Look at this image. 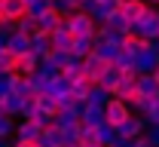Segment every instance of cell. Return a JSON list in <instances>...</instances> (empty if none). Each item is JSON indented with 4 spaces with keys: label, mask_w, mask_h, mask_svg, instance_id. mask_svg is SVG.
Wrapping results in <instances>:
<instances>
[{
    "label": "cell",
    "mask_w": 159,
    "mask_h": 147,
    "mask_svg": "<svg viewBox=\"0 0 159 147\" xmlns=\"http://www.w3.org/2000/svg\"><path fill=\"white\" fill-rule=\"evenodd\" d=\"M101 25H107V28H110V31H116V34H122V37H125V34H129V31H132V25H129V21L122 19V12H110V16H107V19L101 21Z\"/></svg>",
    "instance_id": "obj_22"
},
{
    "label": "cell",
    "mask_w": 159,
    "mask_h": 147,
    "mask_svg": "<svg viewBox=\"0 0 159 147\" xmlns=\"http://www.w3.org/2000/svg\"><path fill=\"white\" fill-rule=\"evenodd\" d=\"M37 67H40V55H37V52H21L19 64H16V74L31 77V74H37Z\"/></svg>",
    "instance_id": "obj_18"
},
{
    "label": "cell",
    "mask_w": 159,
    "mask_h": 147,
    "mask_svg": "<svg viewBox=\"0 0 159 147\" xmlns=\"http://www.w3.org/2000/svg\"><path fill=\"white\" fill-rule=\"evenodd\" d=\"M46 62L52 64V67H58V71H64V67H67V64L74 62V55H70V52H67V49H55V52H52V55H49V58H46Z\"/></svg>",
    "instance_id": "obj_25"
},
{
    "label": "cell",
    "mask_w": 159,
    "mask_h": 147,
    "mask_svg": "<svg viewBox=\"0 0 159 147\" xmlns=\"http://www.w3.org/2000/svg\"><path fill=\"white\" fill-rule=\"evenodd\" d=\"M0 110L6 113V117H21V98L16 92H6V95H0Z\"/></svg>",
    "instance_id": "obj_19"
},
{
    "label": "cell",
    "mask_w": 159,
    "mask_h": 147,
    "mask_svg": "<svg viewBox=\"0 0 159 147\" xmlns=\"http://www.w3.org/2000/svg\"><path fill=\"white\" fill-rule=\"evenodd\" d=\"M64 25H67V31H70L74 37H95V31H98V21H95V16H92L89 9L70 12V16L64 19Z\"/></svg>",
    "instance_id": "obj_1"
},
{
    "label": "cell",
    "mask_w": 159,
    "mask_h": 147,
    "mask_svg": "<svg viewBox=\"0 0 159 147\" xmlns=\"http://www.w3.org/2000/svg\"><path fill=\"white\" fill-rule=\"evenodd\" d=\"M3 12H6V19L12 25L21 21V19H31V9H28L25 0H3Z\"/></svg>",
    "instance_id": "obj_12"
},
{
    "label": "cell",
    "mask_w": 159,
    "mask_h": 147,
    "mask_svg": "<svg viewBox=\"0 0 159 147\" xmlns=\"http://www.w3.org/2000/svg\"><path fill=\"white\" fill-rule=\"evenodd\" d=\"M6 46H9L16 55H21V52H31V37H25V34H19V31H16V34L6 40Z\"/></svg>",
    "instance_id": "obj_24"
},
{
    "label": "cell",
    "mask_w": 159,
    "mask_h": 147,
    "mask_svg": "<svg viewBox=\"0 0 159 147\" xmlns=\"http://www.w3.org/2000/svg\"><path fill=\"white\" fill-rule=\"evenodd\" d=\"M144 132H147V120H144L141 113H132L129 123H122V126L116 129V138H122V141H135V138H141Z\"/></svg>",
    "instance_id": "obj_6"
},
{
    "label": "cell",
    "mask_w": 159,
    "mask_h": 147,
    "mask_svg": "<svg viewBox=\"0 0 159 147\" xmlns=\"http://www.w3.org/2000/svg\"><path fill=\"white\" fill-rule=\"evenodd\" d=\"M16 31H19V34H25V37H34V34L40 31V25H37V19L31 16V19H21V21H16Z\"/></svg>",
    "instance_id": "obj_26"
},
{
    "label": "cell",
    "mask_w": 159,
    "mask_h": 147,
    "mask_svg": "<svg viewBox=\"0 0 159 147\" xmlns=\"http://www.w3.org/2000/svg\"><path fill=\"white\" fill-rule=\"evenodd\" d=\"M16 132V123H12V117H6L3 110H0V138H6V135H12Z\"/></svg>",
    "instance_id": "obj_27"
},
{
    "label": "cell",
    "mask_w": 159,
    "mask_h": 147,
    "mask_svg": "<svg viewBox=\"0 0 159 147\" xmlns=\"http://www.w3.org/2000/svg\"><path fill=\"white\" fill-rule=\"evenodd\" d=\"M49 37H52V46H55V49H67V52H70V43H74V34L67 31V25L55 28V31H52Z\"/></svg>",
    "instance_id": "obj_21"
},
{
    "label": "cell",
    "mask_w": 159,
    "mask_h": 147,
    "mask_svg": "<svg viewBox=\"0 0 159 147\" xmlns=\"http://www.w3.org/2000/svg\"><path fill=\"white\" fill-rule=\"evenodd\" d=\"M147 3H153V6H159V0H147Z\"/></svg>",
    "instance_id": "obj_32"
},
{
    "label": "cell",
    "mask_w": 159,
    "mask_h": 147,
    "mask_svg": "<svg viewBox=\"0 0 159 147\" xmlns=\"http://www.w3.org/2000/svg\"><path fill=\"white\" fill-rule=\"evenodd\" d=\"M40 144L43 147H67L70 141H67V135H64V129L58 123H46L43 132H40Z\"/></svg>",
    "instance_id": "obj_8"
},
{
    "label": "cell",
    "mask_w": 159,
    "mask_h": 147,
    "mask_svg": "<svg viewBox=\"0 0 159 147\" xmlns=\"http://www.w3.org/2000/svg\"><path fill=\"white\" fill-rule=\"evenodd\" d=\"M95 52V37H74V43H70V55L77 58V62H83L86 55H92Z\"/></svg>",
    "instance_id": "obj_15"
},
{
    "label": "cell",
    "mask_w": 159,
    "mask_h": 147,
    "mask_svg": "<svg viewBox=\"0 0 159 147\" xmlns=\"http://www.w3.org/2000/svg\"><path fill=\"white\" fill-rule=\"evenodd\" d=\"M119 80H122V71L113 64V67H110V71L98 80V89H104V92H110V95H113V92H116V86H119Z\"/></svg>",
    "instance_id": "obj_20"
},
{
    "label": "cell",
    "mask_w": 159,
    "mask_h": 147,
    "mask_svg": "<svg viewBox=\"0 0 159 147\" xmlns=\"http://www.w3.org/2000/svg\"><path fill=\"white\" fill-rule=\"evenodd\" d=\"M132 31L141 34L144 40H150V43H159V9H156V6H150V9L144 12V19H141Z\"/></svg>",
    "instance_id": "obj_3"
},
{
    "label": "cell",
    "mask_w": 159,
    "mask_h": 147,
    "mask_svg": "<svg viewBox=\"0 0 159 147\" xmlns=\"http://www.w3.org/2000/svg\"><path fill=\"white\" fill-rule=\"evenodd\" d=\"M67 147H70V144H67Z\"/></svg>",
    "instance_id": "obj_35"
},
{
    "label": "cell",
    "mask_w": 159,
    "mask_h": 147,
    "mask_svg": "<svg viewBox=\"0 0 159 147\" xmlns=\"http://www.w3.org/2000/svg\"><path fill=\"white\" fill-rule=\"evenodd\" d=\"M110 67H113V62H107L101 52H92V55H86V58H83V74H86L89 80H95V83H98Z\"/></svg>",
    "instance_id": "obj_4"
},
{
    "label": "cell",
    "mask_w": 159,
    "mask_h": 147,
    "mask_svg": "<svg viewBox=\"0 0 159 147\" xmlns=\"http://www.w3.org/2000/svg\"><path fill=\"white\" fill-rule=\"evenodd\" d=\"M0 3H3V0H0Z\"/></svg>",
    "instance_id": "obj_33"
},
{
    "label": "cell",
    "mask_w": 159,
    "mask_h": 147,
    "mask_svg": "<svg viewBox=\"0 0 159 147\" xmlns=\"http://www.w3.org/2000/svg\"><path fill=\"white\" fill-rule=\"evenodd\" d=\"M144 49H150V40H144L141 34L129 31V34L122 37V52H129V55H141Z\"/></svg>",
    "instance_id": "obj_14"
},
{
    "label": "cell",
    "mask_w": 159,
    "mask_h": 147,
    "mask_svg": "<svg viewBox=\"0 0 159 147\" xmlns=\"http://www.w3.org/2000/svg\"><path fill=\"white\" fill-rule=\"evenodd\" d=\"M6 21H9V19H6V12H3V3H0V25H6Z\"/></svg>",
    "instance_id": "obj_30"
},
{
    "label": "cell",
    "mask_w": 159,
    "mask_h": 147,
    "mask_svg": "<svg viewBox=\"0 0 159 147\" xmlns=\"http://www.w3.org/2000/svg\"><path fill=\"white\" fill-rule=\"evenodd\" d=\"M153 77H156V83H159V64H156V71H153Z\"/></svg>",
    "instance_id": "obj_31"
},
{
    "label": "cell",
    "mask_w": 159,
    "mask_h": 147,
    "mask_svg": "<svg viewBox=\"0 0 159 147\" xmlns=\"http://www.w3.org/2000/svg\"><path fill=\"white\" fill-rule=\"evenodd\" d=\"M12 147H43V144H40V141H21V138H16Z\"/></svg>",
    "instance_id": "obj_29"
},
{
    "label": "cell",
    "mask_w": 159,
    "mask_h": 147,
    "mask_svg": "<svg viewBox=\"0 0 159 147\" xmlns=\"http://www.w3.org/2000/svg\"><path fill=\"white\" fill-rule=\"evenodd\" d=\"M0 141H3V138H0Z\"/></svg>",
    "instance_id": "obj_34"
},
{
    "label": "cell",
    "mask_w": 159,
    "mask_h": 147,
    "mask_svg": "<svg viewBox=\"0 0 159 147\" xmlns=\"http://www.w3.org/2000/svg\"><path fill=\"white\" fill-rule=\"evenodd\" d=\"M159 64V43H150V49H144L141 55H135V71L138 74H153Z\"/></svg>",
    "instance_id": "obj_9"
},
{
    "label": "cell",
    "mask_w": 159,
    "mask_h": 147,
    "mask_svg": "<svg viewBox=\"0 0 159 147\" xmlns=\"http://www.w3.org/2000/svg\"><path fill=\"white\" fill-rule=\"evenodd\" d=\"M80 120H83V126H104V107L86 101L80 110Z\"/></svg>",
    "instance_id": "obj_13"
},
{
    "label": "cell",
    "mask_w": 159,
    "mask_h": 147,
    "mask_svg": "<svg viewBox=\"0 0 159 147\" xmlns=\"http://www.w3.org/2000/svg\"><path fill=\"white\" fill-rule=\"evenodd\" d=\"M138 92L141 95H147V98H153V95H159V83L153 74H138Z\"/></svg>",
    "instance_id": "obj_23"
},
{
    "label": "cell",
    "mask_w": 159,
    "mask_h": 147,
    "mask_svg": "<svg viewBox=\"0 0 159 147\" xmlns=\"http://www.w3.org/2000/svg\"><path fill=\"white\" fill-rule=\"evenodd\" d=\"M135 110L129 101H122V98H110L107 104H104V123L110 129H119L122 123H129V117H132Z\"/></svg>",
    "instance_id": "obj_2"
},
{
    "label": "cell",
    "mask_w": 159,
    "mask_h": 147,
    "mask_svg": "<svg viewBox=\"0 0 159 147\" xmlns=\"http://www.w3.org/2000/svg\"><path fill=\"white\" fill-rule=\"evenodd\" d=\"M144 135H147V141H150L153 147H159V126H147Z\"/></svg>",
    "instance_id": "obj_28"
},
{
    "label": "cell",
    "mask_w": 159,
    "mask_h": 147,
    "mask_svg": "<svg viewBox=\"0 0 159 147\" xmlns=\"http://www.w3.org/2000/svg\"><path fill=\"white\" fill-rule=\"evenodd\" d=\"M95 80H89V77H80L77 83L70 86V95H74V98H77V101H83V104H86V101H89V98H92V92H95Z\"/></svg>",
    "instance_id": "obj_16"
},
{
    "label": "cell",
    "mask_w": 159,
    "mask_h": 147,
    "mask_svg": "<svg viewBox=\"0 0 159 147\" xmlns=\"http://www.w3.org/2000/svg\"><path fill=\"white\" fill-rule=\"evenodd\" d=\"M31 52H37L40 62H46V58L55 52V46H52V37H49V34H43V31H37V34L31 37Z\"/></svg>",
    "instance_id": "obj_11"
},
{
    "label": "cell",
    "mask_w": 159,
    "mask_h": 147,
    "mask_svg": "<svg viewBox=\"0 0 159 147\" xmlns=\"http://www.w3.org/2000/svg\"><path fill=\"white\" fill-rule=\"evenodd\" d=\"M40 132H43V123L37 117H21L19 126H16V138H21V141H40Z\"/></svg>",
    "instance_id": "obj_10"
},
{
    "label": "cell",
    "mask_w": 159,
    "mask_h": 147,
    "mask_svg": "<svg viewBox=\"0 0 159 147\" xmlns=\"http://www.w3.org/2000/svg\"><path fill=\"white\" fill-rule=\"evenodd\" d=\"M16 64H19V55L3 43L0 46V77H9V74H16Z\"/></svg>",
    "instance_id": "obj_17"
},
{
    "label": "cell",
    "mask_w": 159,
    "mask_h": 147,
    "mask_svg": "<svg viewBox=\"0 0 159 147\" xmlns=\"http://www.w3.org/2000/svg\"><path fill=\"white\" fill-rule=\"evenodd\" d=\"M34 19H37V25H40V31H43V34H52L55 28H61V25H64V19H67V16L61 12L58 6H49V9H43V12H40V16H34Z\"/></svg>",
    "instance_id": "obj_7"
},
{
    "label": "cell",
    "mask_w": 159,
    "mask_h": 147,
    "mask_svg": "<svg viewBox=\"0 0 159 147\" xmlns=\"http://www.w3.org/2000/svg\"><path fill=\"white\" fill-rule=\"evenodd\" d=\"M116 9L122 12V19H125L129 25H132V28H135V25L144 19V12L150 9V3H147V0H119V3H116Z\"/></svg>",
    "instance_id": "obj_5"
}]
</instances>
